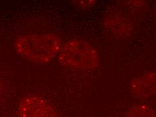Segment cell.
<instances>
[{
	"instance_id": "9c48e42d",
	"label": "cell",
	"mask_w": 156,
	"mask_h": 117,
	"mask_svg": "<svg viewBox=\"0 0 156 117\" xmlns=\"http://www.w3.org/2000/svg\"><path fill=\"white\" fill-rule=\"evenodd\" d=\"M155 24L156 26V6H155Z\"/></svg>"
},
{
	"instance_id": "5b68a950",
	"label": "cell",
	"mask_w": 156,
	"mask_h": 117,
	"mask_svg": "<svg viewBox=\"0 0 156 117\" xmlns=\"http://www.w3.org/2000/svg\"><path fill=\"white\" fill-rule=\"evenodd\" d=\"M130 90L138 97H147L156 95V73L148 71L133 77L129 83Z\"/></svg>"
},
{
	"instance_id": "3957f363",
	"label": "cell",
	"mask_w": 156,
	"mask_h": 117,
	"mask_svg": "<svg viewBox=\"0 0 156 117\" xmlns=\"http://www.w3.org/2000/svg\"><path fill=\"white\" fill-rule=\"evenodd\" d=\"M17 113L18 117H58L51 103L35 95L21 98L18 104Z\"/></svg>"
},
{
	"instance_id": "52a82bcc",
	"label": "cell",
	"mask_w": 156,
	"mask_h": 117,
	"mask_svg": "<svg viewBox=\"0 0 156 117\" xmlns=\"http://www.w3.org/2000/svg\"><path fill=\"white\" fill-rule=\"evenodd\" d=\"M73 2L78 8L82 9H87L93 6L96 4V2L90 0V1H74Z\"/></svg>"
},
{
	"instance_id": "277c9868",
	"label": "cell",
	"mask_w": 156,
	"mask_h": 117,
	"mask_svg": "<svg viewBox=\"0 0 156 117\" xmlns=\"http://www.w3.org/2000/svg\"><path fill=\"white\" fill-rule=\"evenodd\" d=\"M103 25L113 36L126 38L131 36L133 31V24L129 18L118 12H110L103 20Z\"/></svg>"
},
{
	"instance_id": "7a4b0ae2",
	"label": "cell",
	"mask_w": 156,
	"mask_h": 117,
	"mask_svg": "<svg viewBox=\"0 0 156 117\" xmlns=\"http://www.w3.org/2000/svg\"><path fill=\"white\" fill-rule=\"evenodd\" d=\"M58 60L61 66L77 70H95L100 64L96 49L88 42L76 39L62 44Z\"/></svg>"
},
{
	"instance_id": "ba28073f",
	"label": "cell",
	"mask_w": 156,
	"mask_h": 117,
	"mask_svg": "<svg viewBox=\"0 0 156 117\" xmlns=\"http://www.w3.org/2000/svg\"><path fill=\"white\" fill-rule=\"evenodd\" d=\"M2 90H3V83H2V79H0V94L2 93Z\"/></svg>"
},
{
	"instance_id": "8992f818",
	"label": "cell",
	"mask_w": 156,
	"mask_h": 117,
	"mask_svg": "<svg viewBox=\"0 0 156 117\" xmlns=\"http://www.w3.org/2000/svg\"><path fill=\"white\" fill-rule=\"evenodd\" d=\"M125 117H156V111L147 105H133L127 110Z\"/></svg>"
},
{
	"instance_id": "6da1fadb",
	"label": "cell",
	"mask_w": 156,
	"mask_h": 117,
	"mask_svg": "<svg viewBox=\"0 0 156 117\" xmlns=\"http://www.w3.org/2000/svg\"><path fill=\"white\" fill-rule=\"evenodd\" d=\"M61 40L55 33H30L16 39V52L23 59L38 64L51 62L59 53Z\"/></svg>"
}]
</instances>
